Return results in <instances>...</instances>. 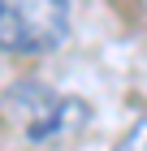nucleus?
I'll return each instance as SVG.
<instances>
[{"instance_id":"f257e3e1","label":"nucleus","mask_w":147,"mask_h":151,"mask_svg":"<svg viewBox=\"0 0 147 151\" xmlns=\"http://www.w3.org/2000/svg\"><path fill=\"white\" fill-rule=\"evenodd\" d=\"M69 39L65 0H0V52L48 56Z\"/></svg>"},{"instance_id":"f03ea898","label":"nucleus","mask_w":147,"mask_h":151,"mask_svg":"<svg viewBox=\"0 0 147 151\" xmlns=\"http://www.w3.org/2000/svg\"><path fill=\"white\" fill-rule=\"evenodd\" d=\"M22 91L30 99H17L9 95V108L22 112V138L35 147H56V142L82 134L91 121V108L82 104L78 95H52L43 91L39 82H22Z\"/></svg>"},{"instance_id":"7ed1b4c3","label":"nucleus","mask_w":147,"mask_h":151,"mask_svg":"<svg viewBox=\"0 0 147 151\" xmlns=\"http://www.w3.org/2000/svg\"><path fill=\"white\" fill-rule=\"evenodd\" d=\"M117 151H147V121H138V125L117 142Z\"/></svg>"}]
</instances>
